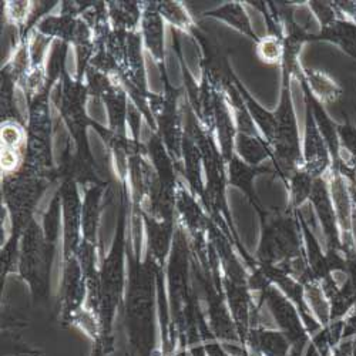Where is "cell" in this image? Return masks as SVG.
Masks as SVG:
<instances>
[{"label":"cell","instance_id":"obj_1","mask_svg":"<svg viewBox=\"0 0 356 356\" xmlns=\"http://www.w3.org/2000/svg\"><path fill=\"white\" fill-rule=\"evenodd\" d=\"M305 167L311 175H321L330 167V150L322 138L314 117H308L305 136Z\"/></svg>","mask_w":356,"mask_h":356},{"label":"cell","instance_id":"obj_2","mask_svg":"<svg viewBox=\"0 0 356 356\" xmlns=\"http://www.w3.org/2000/svg\"><path fill=\"white\" fill-rule=\"evenodd\" d=\"M319 38L334 42L345 53L356 58V22L337 17L332 23L323 26Z\"/></svg>","mask_w":356,"mask_h":356},{"label":"cell","instance_id":"obj_3","mask_svg":"<svg viewBox=\"0 0 356 356\" xmlns=\"http://www.w3.org/2000/svg\"><path fill=\"white\" fill-rule=\"evenodd\" d=\"M309 90L321 104H337L341 97L342 88L331 77L315 70H304Z\"/></svg>","mask_w":356,"mask_h":356},{"label":"cell","instance_id":"obj_4","mask_svg":"<svg viewBox=\"0 0 356 356\" xmlns=\"http://www.w3.org/2000/svg\"><path fill=\"white\" fill-rule=\"evenodd\" d=\"M236 150H238V154L248 164H259L268 157V152H266L265 145L255 136L243 133L236 140Z\"/></svg>","mask_w":356,"mask_h":356},{"label":"cell","instance_id":"obj_5","mask_svg":"<svg viewBox=\"0 0 356 356\" xmlns=\"http://www.w3.org/2000/svg\"><path fill=\"white\" fill-rule=\"evenodd\" d=\"M216 16L221 17L222 20H225L227 23H229L231 26L240 29L241 32L252 36V32H251V24H250V19L248 16L245 15L244 9L241 8V5L238 3H229V5H225L224 8L218 9L217 12H214Z\"/></svg>","mask_w":356,"mask_h":356},{"label":"cell","instance_id":"obj_6","mask_svg":"<svg viewBox=\"0 0 356 356\" xmlns=\"http://www.w3.org/2000/svg\"><path fill=\"white\" fill-rule=\"evenodd\" d=\"M258 56L262 62L274 65V63H278L282 58L284 47L281 42L277 39V36L265 38L258 44Z\"/></svg>","mask_w":356,"mask_h":356},{"label":"cell","instance_id":"obj_7","mask_svg":"<svg viewBox=\"0 0 356 356\" xmlns=\"http://www.w3.org/2000/svg\"><path fill=\"white\" fill-rule=\"evenodd\" d=\"M341 152H346L352 160H356V126L343 123L338 126Z\"/></svg>","mask_w":356,"mask_h":356},{"label":"cell","instance_id":"obj_8","mask_svg":"<svg viewBox=\"0 0 356 356\" xmlns=\"http://www.w3.org/2000/svg\"><path fill=\"white\" fill-rule=\"evenodd\" d=\"M2 140L3 143L9 147V148H13L15 145H17L22 140V133L17 127L15 126H6L3 130H2Z\"/></svg>","mask_w":356,"mask_h":356},{"label":"cell","instance_id":"obj_9","mask_svg":"<svg viewBox=\"0 0 356 356\" xmlns=\"http://www.w3.org/2000/svg\"><path fill=\"white\" fill-rule=\"evenodd\" d=\"M16 154H15V152L12 150H5L3 153H2V165L5 167V168H13L15 165H16Z\"/></svg>","mask_w":356,"mask_h":356},{"label":"cell","instance_id":"obj_10","mask_svg":"<svg viewBox=\"0 0 356 356\" xmlns=\"http://www.w3.org/2000/svg\"><path fill=\"white\" fill-rule=\"evenodd\" d=\"M352 163H353V164H350V167H352L353 174H355V177H356V160H352Z\"/></svg>","mask_w":356,"mask_h":356}]
</instances>
